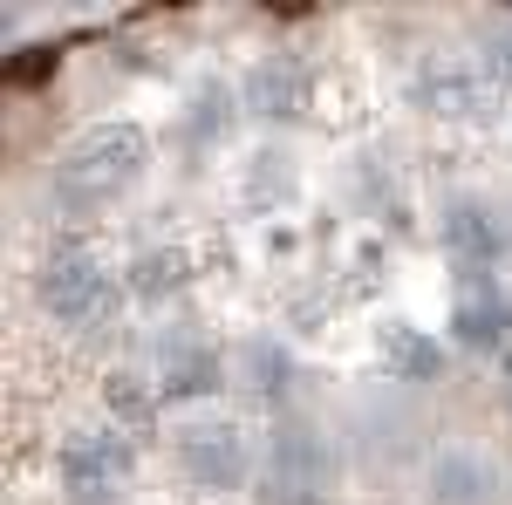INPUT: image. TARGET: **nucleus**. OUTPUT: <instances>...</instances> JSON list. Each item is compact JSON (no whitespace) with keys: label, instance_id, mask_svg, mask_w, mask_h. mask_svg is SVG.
<instances>
[{"label":"nucleus","instance_id":"nucleus-7","mask_svg":"<svg viewBox=\"0 0 512 505\" xmlns=\"http://www.w3.org/2000/svg\"><path fill=\"white\" fill-rule=\"evenodd\" d=\"M239 103H246V117L253 123H301L308 117V103H315V69H308V55H294V48H274V55H260L246 76H239Z\"/></svg>","mask_w":512,"mask_h":505},{"label":"nucleus","instance_id":"nucleus-2","mask_svg":"<svg viewBox=\"0 0 512 505\" xmlns=\"http://www.w3.org/2000/svg\"><path fill=\"white\" fill-rule=\"evenodd\" d=\"M123 301H130V287H123L117 273H110V260L89 253V246H55L35 267V308L48 314L55 328H69V335H96Z\"/></svg>","mask_w":512,"mask_h":505},{"label":"nucleus","instance_id":"nucleus-1","mask_svg":"<svg viewBox=\"0 0 512 505\" xmlns=\"http://www.w3.org/2000/svg\"><path fill=\"white\" fill-rule=\"evenodd\" d=\"M144 171H151V130L130 117H110V123H89L76 130L55 164H48V198H55V212H69V219H96L103 205H117L144 185Z\"/></svg>","mask_w":512,"mask_h":505},{"label":"nucleus","instance_id":"nucleus-16","mask_svg":"<svg viewBox=\"0 0 512 505\" xmlns=\"http://www.w3.org/2000/svg\"><path fill=\"white\" fill-rule=\"evenodd\" d=\"M294 192H301V164H294V151L267 144V151L246 157V171H239V205H246V212H280Z\"/></svg>","mask_w":512,"mask_h":505},{"label":"nucleus","instance_id":"nucleus-3","mask_svg":"<svg viewBox=\"0 0 512 505\" xmlns=\"http://www.w3.org/2000/svg\"><path fill=\"white\" fill-rule=\"evenodd\" d=\"M171 465L185 471V485H198V492H239V485H253L260 451H253V430L239 417L192 410L185 424H171Z\"/></svg>","mask_w":512,"mask_h":505},{"label":"nucleus","instance_id":"nucleus-14","mask_svg":"<svg viewBox=\"0 0 512 505\" xmlns=\"http://www.w3.org/2000/svg\"><path fill=\"white\" fill-rule=\"evenodd\" d=\"M376 349H383V369H390L396 383H437L444 376V342L424 335L417 321H403V314H390L376 328Z\"/></svg>","mask_w":512,"mask_h":505},{"label":"nucleus","instance_id":"nucleus-15","mask_svg":"<svg viewBox=\"0 0 512 505\" xmlns=\"http://www.w3.org/2000/svg\"><path fill=\"white\" fill-rule=\"evenodd\" d=\"M123 287H130V301L164 308V301H178V294L192 287V253H185V246H144V253L123 267Z\"/></svg>","mask_w":512,"mask_h":505},{"label":"nucleus","instance_id":"nucleus-10","mask_svg":"<svg viewBox=\"0 0 512 505\" xmlns=\"http://www.w3.org/2000/svg\"><path fill=\"white\" fill-rule=\"evenodd\" d=\"M267 465H274V478H294V485L328 492L335 471H342V451H335V437L315 417H280L274 437H267Z\"/></svg>","mask_w":512,"mask_h":505},{"label":"nucleus","instance_id":"nucleus-6","mask_svg":"<svg viewBox=\"0 0 512 505\" xmlns=\"http://www.w3.org/2000/svg\"><path fill=\"white\" fill-rule=\"evenodd\" d=\"M437 246H444V260L458 273H499V260L512 253V226L492 198L458 192V198H444V212H437Z\"/></svg>","mask_w":512,"mask_h":505},{"label":"nucleus","instance_id":"nucleus-18","mask_svg":"<svg viewBox=\"0 0 512 505\" xmlns=\"http://www.w3.org/2000/svg\"><path fill=\"white\" fill-rule=\"evenodd\" d=\"M478 62H485V76L499 82V89H512V14L485 21V35H478Z\"/></svg>","mask_w":512,"mask_h":505},{"label":"nucleus","instance_id":"nucleus-11","mask_svg":"<svg viewBox=\"0 0 512 505\" xmlns=\"http://www.w3.org/2000/svg\"><path fill=\"white\" fill-rule=\"evenodd\" d=\"M424 499L431 505H492L499 499V471L472 444H444L424 465Z\"/></svg>","mask_w":512,"mask_h":505},{"label":"nucleus","instance_id":"nucleus-13","mask_svg":"<svg viewBox=\"0 0 512 505\" xmlns=\"http://www.w3.org/2000/svg\"><path fill=\"white\" fill-rule=\"evenodd\" d=\"M233 383L253 396V403H287V389H294V349L280 342V335H246L233 349Z\"/></svg>","mask_w":512,"mask_h":505},{"label":"nucleus","instance_id":"nucleus-9","mask_svg":"<svg viewBox=\"0 0 512 505\" xmlns=\"http://www.w3.org/2000/svg\"><path fill=\"white\" fill-rule=\"evenodd\" d=\"M451 342L472 355H499L512 342V294L499 287V273H458L451 294Z\"/></svg>","mask_w":512,"mask_h":505},{"label":"nucleus","instance_id":"nucleus-4","mask_svg":"<svg viewBox=\"0 0 512 505\" xmlns=\"http://www.w3.org/2000/svg\"><path fill=\"white\" fill-rule=\"evenodd\" d=\"M137 478V444L123 437L117 424H89L62 444L55 458V485L69 505H117Z\"/></svg>","mask_w":512,"mask_h":505},{"label":"nucleus","instance_id":"nucleus-17","mask_svg":"<svg viewBox=\"0 0 512 505\" xmlns=\"http://www.w3.org/2000/svg\"><path fill=\"white\" fill-rule=\"evenodd\" d=\"M158 376L151 369H110L103 376V410L117 417V430H151V417H158Z\"/></svg>","mask_w":512,"mask_h":505},{"label":"nucleus","instance_id":"nucleus-5","mask_svg":"<svg viewBox=\"0 0 512 505\" xmlns=\"http://www.w3.org/2000/svg\"><path fill=\"white\" fill-rule=\"evenodd\" d=\"M410 103L437 123H465V130H485V123L499 117V82L485 76V62L472 55H424L417 69H410Z\"/></svg>","mask_w":512,"mask_h":505},{"label":"nucleus","instance_id":"nucleus-12","mask_svg":"<svg viewBox=\"0 0 512 505\" xmlns=\"http://www.w3.org/2000/svg\"><path fill=\"white\" fill-rule=\"evenodd\" d=\"M239 110H246L239 89H226V82H198L192 103H185V117H178V151H185V164H205L212 151H226Z\"/></svg>","mask_w":512,"mask_h":505},{"label":"nucleus","instance_id":"nucleus-8","mask_svg":"<svg viewBox=\"0 0 512 505\" xmlns=\"http://www.w3.org/2000/svg\"><path fill=\"white\" fill-rule=\"evenodd\" d=\"M151 376H158V396H164V403H205V396H219V389H226L233 362L212 349L205 335H192V328H164Z\"/></svg>","mask_w":512,"mask_h":505},{"label":"nucleus","instance_id":"nucleus-20","mask_svg":"<svg viewBox=\"0 0 512 505\" xmlns=\"http://www.w3.org/2000/svg\"><path fill=\"white\" fill-rule=\"evenodd\" d=\"M321 314H328V294H308V287H301V294H287V328H294V335H315Z\"/></svg>","mask_w":512,"mask_h":505},{"label":"nucleus","instance_id":"nucleus-19","mask_svg":"<svg viewBox=\"0 0 512 505\" xmlns=\"http://www.w3.org/2000/svg\"><path fill=\"white\" fill-rule=\"evenodd\" d=\"M260 505H328V492H315V485H294V478H274V471H267Z\"/></svg>","mask_w":512,"mask_h":505}]
</instances>
